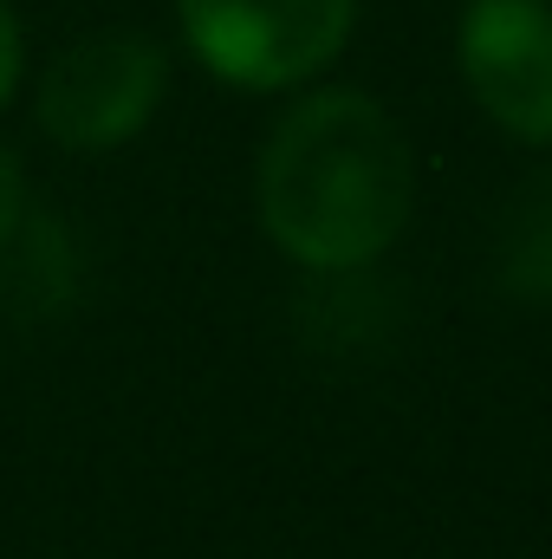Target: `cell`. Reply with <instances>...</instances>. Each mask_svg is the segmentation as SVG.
<instances>
[{
    "label": "cell",
    "instance_id": "1",
    "mask_svg": "<svg viewBox=\"0 0 552 559\" xmlns=\"http://www.w3.org/2000/svg\"><path fill=\"white\" fill-rule=\"evenodd\" d=\"M261 228L299 267H371L410 222L416 156L397 118L364 92H312L261 150Z\"/></svg>",
    "mask_w": 552,
    "mask_h": 559
},
{
    "label": "cell",
    "instance_id": "2",
    "mask_svg": "<svg viewBox=\"0 0 552 559\" xmlns=\"http://www.w3.org/2000/svg\"><path fill=\"white\" fill-rule=\"evenodd\" d=\"M176 20L215 79L241 92H286L338 59L358 0H176Z\"/></svg>",
    "mask_w": 552,
    "mask_h": 559
},
{
    "label": "cell",
    "instance_id": "3",
    "mask_svg": "<svg viewBox=\"0 0 552 559\" xmlns=\"http://www.w3.org/2000/svg\"><path fill=\"white\" fill-rule=\"evenodd\" d=\"M163 85L169 66L149 33H85L39 79V131L65 150H118L156 118Z\"/></svg>",
    "mask_w": 552,
    "mask_h": 559
},
{
    "label": "cell",
    "instance_id": "4",
    "mask_svg": "<svg viewBox=\"0 0 552 559\" xmlns=\"http://www.w3.org/2000/svg\"><path fill=\"white\" fill-rule=\"evenodd\" d=\"M468 98L520 143H552V7L468 0L455 33Z\"/></svg>",
    "mask_w": 552,
    "mask_h": 559
},
{
    "label": "cell",
    "instance_id": "5",
    "mask_svg": "<svg viewBox=\"0 0 552 559\" xmlns=\"http://www.w3.org/2000/svg\"><path fill=\"white\" fill-rule=\"evenodd\" d=\"M501 280L507 293H552V169L540 182H527V195L507 215V241H501Z\"/></svg>",
    "mask_w": 552,
    "mask_h": 559
},
{
    "label": "cell",
    "instance_id": "6",
    "mask_svg": "<svg viewBox=\"0 0 552 559\" xmlns=\"http://www.w3.org/2000/svg\"><path fill=\"white\" fill-rule=\"evenodd\" d=\"M20 202H26V182H20V163L0 150V248L13 241V228H20Z\"/></svg>",
    "mask_w": 552,
    "mask_h": 559
},
{
    "label": "cell",
    "instance_id": "7",
    "mask_svg": "<svg viewBox=\"0 0 552 559\" xmlns=\"http://www.w3.org/2000/svg\"><path fill=\"white\" fill-rule=\"evenodd\" d=\"M13 85H20V20H13V7L0 0V105L13 98Z\"/></svg>",
    "mask_w": 552,
    "mask_h": 559
}]
</instances>
